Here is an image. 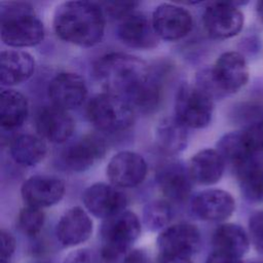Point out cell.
Returning <instances> with one entry per match:
<instances>
[{
  "mask_svg": "<svg viewBox=\"0 0 263 263\" xmlns=\"http://www.w3.org/2000/svg\"><path fill=\"white\" fill-rule=\"evenodd\" d=\"M105 12L114 18L122 20L133 11H135L137 2H106L103 3Z\"/></svg>",
  "mask_w": 263,
  "mask_h": 263,
  "instance_id": "obj_34",
  "label": "cell"
},
{
  "mask_svg": "<svg viewBox=\"0 0 263 263\" xmlns=\"http://www.w3.org/2000/svg\"><path fill=\"white\" fill-rule=\"evenodd\" d=\"M212 245L216 252L241 258L249 250L250 237L239 225L225 223L214 231Z\"/></svg>",
  "mask_w": 263,
  "mask_h": 263,
  "instance_id": "obj_23",
  "label": "cell"
},
{
  "mask_svg": "<svg viewBox=\"0 0 263 263\" xmlns=\"http://www.w3.org/2000/svg\"><path fill=\"white\" fill-rule=\"evenodd\" d=\"M86 96L85 81L76 73L61 72L50 80L48 85L51 104L66 111L79 107Z\"/></svg>",
  "mask_w": 263,
  "mask_h": 263,
  "instance_id": "obj_13",
  "label": "cell"
},
{
  "mask_svg": "<svg viewBox=\"0 0 263 263\" xmlns=\"http://www.w3.org/2000/svg\"><path fill=\"white\" fill-rule=\"evenodd\" d=\"M225 167V161L215 149H203L192 156L188 164V172L193 183L198 185H213L217 183Z\"/></svg>",
  "mask_w": 263,
  "mask_h": 263,
  "instance_id": "obj_22",
  "label": "cell"
},
{
  "mask_svg": "<svg viewBox=\"0 0 263 263\" xmlns=\"http://www.w3.org/2000/svg\"><path fill=\"white\" fill-rule=\"evenodd\" d=\"M155 139L158 147L165 153H179L188 143L187 127L176 116L162 118L156 126Z\"/></svg>",
  "mask_w": 263,
  "mask_h": 263,
  "instance_id": "obj_24",
  "label": "cell"
},
{
  "mask_svg": "<svg viewBox=\"0 0 263 263\" xmlns=\"http://www.w3.org/2000/svg\"><path fill=\"white\" fill-rule=\"evenodd\" d=\"M252 263H263V261H255V262H252Z\"/></svg>",
  "mask_w": 263,
  "mask_h": 263,
  "instance_id": "obj_42",
  "label": "cell"
},
{
  "mask_svg": "<svg viewBox=\"0 0 263 263\" xmlns=\"http://www.w3.org/2000/svg\"><path fill=\"white\" fill-rule=\"evenodd\" d=\"M141 233L138 216L130 211H123L106 220L101 227V259L106 263L132 249Z\"/></svg>",
  "mask_w": 263,
  "mask_h": 263,
  "instance_id": "obj_5",
  "label": "cell"
},
{
  "mask_svg": "<svg viewBox=\"0 0 263 263\" xmlns=\"http://www.w3.org/2000/svg\"><path fill=\"white\" fill-rule=\"evenodd\" d=\"M0 237H1V261H10V258L14 254L15 251V239L13 235L5 230L1 229L0 231Z\"/></svg>",
  "mask_w": 263,
  "mask_h": 263,
  "instance_id": "obj_37",
  "label": "cell"
},
{
  "mask_svg": "<svg viewBox=\"0 0 263 263\" xmlns=\"http://www.w3.org/2000/svg\"><path fill=\"white\" fill-rule=\"evenodd\" d=\"M106 263H151L148 254L140 249H130Z\"/></svg>",
  "mask_w": 263,
  "mask_h": 263,
  "instance_id": "obj_36",
  "label": "cell"
},
{
  "mask_svg": "<svg viewBox=\"0 0 263 263\" xmlns=\"http://www.w3.org/2000/svg\"><path fill=\"white\" fill-rule=\"evenodd\" d=\"M155 179L168 200L183 202L189 197L193 182L188 167H185L182 162L166 161L160 164L156 171Z\"/></svg>",
  "mask_w": 263,
  "mask_h": 263,
  "instance_id": "obj_17",
  "label": "cell"
},
{
  "mask_svg": "<svg viewBox=\"0 0 263 263\" xmlns=\"http://www.w3.org/2000/svg\"><path fill=\"white\" fill-rule=\"evenodd\" d=\"M45 222V215L42 209L26 205L17 216V228L27 236L34 237L42 229Z\"/></svg>",
  "mask_w": 263,
  "mask_h": 263,
  "instance_id": "obj_31",
  "label": "cell"
},
{
  "mask_svg": "<svg viewBox=\"0 0 263 263\" xmlns=\"http://www.w3.org/2000/svg\"><path fill=\"white\" fill-rule=\"evenodd\" d=\"M21 193L27 205L42 209L51 206L63 198L65 184L53 176L36 175L22 184Z\"/></svg>",
  "mask_w": 263,
  "mask_h": 263,
  "instance_id": "obj_15",
  "label": "cell"
},
{
  "mask_svg": "<svg viewBox=\"0 0 263 263\" xmlns=\"http://www.w3.org/2000/svg\"><path fill=\"white\" fill-rule=\"evenodd\" d=\"M1 263H10V261H1Z\"/></svg>",
  "mask_w": 263,
  "mask_h": 263,
  "instance_id": "obj_43",
  "label": "cell"
},
{
  "mask_svg": "<svg viewBox=\"0 0 263 263\" xmlns=\"http://www.w3.org/2000/svg\"><path fill=\"white\" fill-rule=\"evenodd\" d=\"M92 233V221L80 206L69 209L59 220L55 235L63 247H75L86 241Z\"/></svg>",
  "mask_w": 263,
  "mask_h": 263,
  "instance_id": "obj_19",
  "label": "cell"
},
{
  "mask_svg": "<svg viewBox=\"0 0 263 263\" xmlns=\"http://www.w3.org/2000/svg\"><path fill=\"white\" fill-rule=\"evenodd\" d=\"M82 200L90 214L104 220L123 212L127 204L125 193L113 184L107 183H95L87 187Z\"/></svg>",
  "mask_w": 263,
  "mask_h": 263,
  "instance_id": "obj_10",
  "label": "cell"
},
{
  "mask_svg": "<svg viewBox=\"0 0 263 263\" xmlns=\"http://www.w3.org/2000/svg\"><path fill=\"white\" fill-rule=\"evenodd\" d=\"M97 80L107 90L128 100L150 75L147 64L138 57L111 52L101 57L93 66Z\"/></svg>",
  "mask_w": 263,
  "mask_h": 263,
  "instance_id": "obj_2",
  "label": "cell"
},
{
  "mask_svg": "<svg viewBox=\"0 0 263 263\" xmlns=\"http://www.w3.org/2000/svg\"><path fill=\"white\" fill-rule=\"evenodd\" d=\"M53 29L62 40L79 45L99 43L105 32V14L100 4L90 1H67L53 14Z\"/></svg>",
  "mask_w": 263,
  "mask_h": 263,
  "instance_id": "obj_1",
  "label": "cell"
},
{
  "mask_svg": "<svg viewBox=\"0 0 263 263\" xmlns=\"http://www.w3.org/2000/svg\"><path fill=\"white\" fill-rule=\"evenodd\" d=\"M0 35L8 46H34L43 40L44 27L32 5L8 2L0 9Z\"/></svg>",
  "mask_w": 263,
  "mask_h": 263,
  "instance_id": "obj_3",
  "label": "cell"
},
{
  "mask_svg": "<svg viewBox=\"0 0 263 263\" xmlns=\"http://www.w3.org/2000/svg\"><path fill=\"white\" fill-rule=\"evenodd\" d=\"M63 263H103V261L92 250L78 249L70 252Z\"/></svg>",
  "mask_w": 263,
  "mask_h": 263,
  "instance_id": "obj_35",
  "label": "cell"
},
{
  "mask_svg": "<svg viewBox=\"0 0 263 263\" xmlns=\"http://www.w3.org/2000/svg\"><path fill=\"white\" fill-rule=\"evenodd\" d=\"M205 263H242L240 258L213 251L206 258Z\"/></svg>",
  "mask_w": 263,
  "mask_h": 263,
  "instance_id": "obj_38",
  "label": "cell"
},
{
  "mask_svg": "<svg viewBox=\"0 0 263 263\" xmlns=\"http://www.w3.org/2000/svg\"><path fill=\"white\" fill-rule=\"evenodd\" d=\"M213 98L197 85L183 84L175 102L176 117L188 128H203L211 122Z\"/></svg>",
  "mask_w": 263,
  "mask_h": 263,
  "instance_id": "obj_6",
  "label": "cell"
},
{
  "mask_svg": "<svg viewBox=\"0 0 263 263\" xmlns=\"http://www.w3.org/2000/svg\"><path fill=\"white\" fill-rule=\"evenodd\" d=\"M204 29L215 39L236 36L243 27V14L236 3H210L202 14Z\"/></svg>",
  "mask_w": 263,
  "mask_h": 263,
  "instance_id": "obj_8",
  "label": "cell"
},
{
  "mask_svg": "<svg viewBox=\"0 0 263 263\" xmlns=\"http://www.w3.org/2000/svg\"><path fill=\"white\" fill-rule=\"evenodd\" d=\"M234 172L245 198L252 202H263V164L254 156Z\"/></svg>",
  "mask_w": 263,
  "mask_h": 263,
  "instance_id": "obj_26",
  "label": "cell"
},
{
  "mask_svg": "<svg viewBox=\"0 0 263 263\" xmlns=\"http://www.w3.org/2000/svg\"><path fill=\"white\" fill-rule=\"evenodd\" d=\"M118 37L125 45L138 49H150L157 45V36L152 21L146 14L133 11L118 26Z\"/></svg>",
  "mask_w": 263,
  "mask_h": 263,
  "instance_id": "obj_18",
  "label": "cell"
},
{
  "mask_svg": "<svg viewBox=\"0 0 263 263\" xmlns=\"http://www.w3.org/2000/svg\"><path fill=\"white\" fill-rule=\"evenodd\" d=\"M217 151L234 171L255 156L249 150L242 132H230L224 135L217 144Z\"/></svg>",
  "mask_w": 263,
  "mask_h": 263,
  "instance_id": "obj_28",
  "label": "cell"
},
{
  "mask_svg": "<svg viewBox=\"0 0 263 263\" xmlns=\"http://www.w3.org/2000/svg\"><path fill=\"white\" fill-rule=\"evenodd\" d=\"M75 123L70 114L53 105L42 108L36 118V128L42 139L64 143L73 134Z\"/></svg>",
  "mask_w": 263,
  "mask_h": 263,
  "instance_id": "obj_20",
  "label": "cell"
},
{
  "mask_svg": "<svg viewBox=\"0 0 263 263\" xmlns=\"http://www.w3.org/2000/svg\"><path fill=\"white\" fill-rule=\"evenodd\" d=\"M151 21L157 36L167 41L185 37L193 25L191 13L186 8L172 3L158 5L153 11Z\"/></svg>",
  "mask_w": 263,
  "mask_h": 263,
  "instance_id": "obj_11",
  "label": "cell"
},
{
  "mask_svg": "<svg viewBox=\"0 0 263 263\" xmlns=\"http://www.w3.org/2000/svg\"><path fill=\"white\" fill-rule=\"evenodd\" d=\"M29 105L26 97L14 89H4L0 93V123L3 128L14 129L27 118Z\"/></svg>",
  "mask_w": 263,
  "mask_h": 263,
  "instance_id": "obj_25",
  "label": "cell"
},
{
  "mask_svg": "<svg viewBox=\"0 0 263 263\" xmlns=\"http://www.w3.org/2000/svg\"><path fill=\"white\" fill-rule=\"evenodd\" d=\"M161 100V85L159 79L150 72L149 77L141 87L127 100L132 106L143 112H151L159 105Z\"/></svg>",
  "mask_w": 263,
  "mask_h": 263,
  "instance_id": "obj_29",
  "label": "cell"
},
{
  "mask_svg": "<svg viewBox=\"0 0 263 263\" xmlns=\"http://www.w3.org/2000/svg\"><path fill=\"white\" fill-rule=\"evenodd\" d=\"M86 114L89 121L100 130L117 133L127 129L135 120L132 104L123 97L102 92L88 102Z\"/></svg>",
  "mask_w": 263,
  "mask_h": 263,
  "instance_id": "obj_4",
  "label": "cell"
},
{
  "mask_svg": "<svg viewBox=\"0 0 263 263\" xmlns=\"http://www.w3.org/2000/svg\"><path fill=\"white\" fill-rule=\"evenodd\" d=\"M156 243L160 255L190 258L199 251L201 236L195 225L183 222L161 230Z\"/></svg>",
  "mask_w": 263,
  "mask_h": 263,
  "instance_id": "obj_9",
  "label": "cell"
},
{
  "mask_svg": "<svg viewBox=\"0 0 263 263\" xmlns=\"http://www.w3.org/2000/svg\"><path fill=\"white\" fill-rule=\"evenodd\" d=\"M191 209L203 221L220 222L228 219L235 209L232 195L222 189H208L194 196Z\"/></svg>",
  "mask_w": 263,
  "mask_h": 263,
  "instance_id": "obj_16",
  "label": "cell"
},
{
  "mask_svg": "<svg viewBox=\"0 0 263 263\" xmlns=\"http://www.w3.org/2000/svg\"><path fill=\"white\" fill-rule=\"evenodd\" d=\"M173 218V210L171 204L165 200H153L147 203L143 212V220L145 226L156 231L166 228V225Z\"/></svg>",
  "mask_w": 263,
  "mask_h": 263,
  "instance_id": "obj_30",
  "label": "cell"
},
{
  "mask_svg": "<svg viewBox=\"0 0 263 263\" xmlns=\"http://www.w3.org/2000/svg\"><path fill=\"white\" fill-rule=\"evenodd\" d=\"M212 79L220 93H234L249 80V68L242 54L236 51L222 53L210 69Z\"/></svg>",
  "mask_w": 263,
  "mask_h": 263,
  "instance_id": "obj_7",
  "label": "cell"
},
{
  "mask_svg": "<svg viewBox=\"0 0 263 263\" xmlns=\"http://www.w3.org/2000/svg\"><path fill=\"white\" fill-rule=\"evenodd\" d=\"M10 154L15 162L32 166L44 158L46 144L39 136L31 134L20 135L10 143Z\"/></svg>",
  "mask_w": 263,
  "mask_h": 263,
  "instance_id": "obj_27",
  "label": "cell"
},
{
  "mask_svg": "<svg viewBox=\"0 0 263 263\" xmlns=\"http://www.w3.org/2000/svg\"><path fill=\"white\" fill-rule=\"evenodd\" d=\"M30 263H52V262L48 261V260H44V259H38V260H34Z\"/></svg>",
  "mask_w": 263,
  "mask_h": 263,
  "instance_id": "obj_41",
  "label": "cell"
},
{
  "mask_svg": "<svg viewBox=\"0 0 263 263\" xmlns=\"http://www.w3.org/2000/svg\"><path fill=\"white\" fill-rule=\"evenodd\" d=\"M156 263H192L190 258L181 256H171V255H160L158 256Z\"/></svg>",
  "mask_w": 263,
  "mask_h": 263,
  "instance_id": "obj_39",
  "label": "cell"
},
{
  "mask_svg": "<svg viewBox=\"0 0 263 263\" xmlns=\"http://www.w3.org/2000/svg\"><path fill=\"white\" fill-rule=\"evenodd\" d=\"M34 58L20 49H5L0 53V81L11 86L28 80L34 73Z\"/></svg>",
  "mask_w": 263,
  "mask_h": 263,
  "instance_id": "obj_21",
  "label": "cell"
},
{
  "mask_svg": "<svg viewBox=\"0 0 263 263\" xmlns=\"http://www.w3.org/2000/svg\"><path fill=\"white\" fill-rule=\"evenodd\" d=\"M106 152L105 142L98 136H84L68 145L61 154L62 163L72 172H83L92 166Z\"/></svg>",
  "mask_w": 263,
  "mask_h": 263,
  "instance_id": "obj_14",
  "label": "cell"
},
{
  "mask_svg": "<svg viewBox=\"0 0 263 263\" xmlns=\"http://www.w3.org/2000/svg\"><path fill=\"white\" fill-rule=\"evenodd\" d=\"M256 11H257V14H258L259 18L263 22V0L258 1L256 3Z\"/></svg>",
  "mask_w": 263,
  "mask_h": 263,
  "instance_id": "obj_40",
  "label": "cell"
},
{
  "mask_svg": "<svg viewBox=\"0 0 263 263\" xmlns=\"http://www.w3.org/2000/svg\"><path fill=\"white\" fill-rule=\"evenodd\" d=\"M249 233L255 249L263 253V211H258L250 217Z\"/></svg>",
  "mask_w": 263,
  "mask_h": 263,
  "instance_id": "obj_33",
  "label": "cell"
},
{
  "mask_svg": "<svg viewBox=\"0 0 263 263\" xmlns=\"http://www.w3.org/2000/svg\"><path fill=\"white\" fill-rule=\"evenodd\" d=\"M242 136L249 150L254 155L263 151V120L251 123L242 132Z\"/></svg>",
  "mask_w": 263,
  "mask_h": 263,
  "instance_id": "obj_32",
  "label": "cell"
},
{
  "mask_svg": "<svg viewBox=\"0 0 263 263\" xmlns=\"http://www.w3.org/2000/svg\"><path fill=\"white\" fill-rule=\"evenodd\" d=\"M147 170L143 156L133 151H121L110 159L106 172L111 184L118 188H129L144 181Z\"/></svg>",
  "mask_w": 263,
  "mask_h": 263,
  "instance_id": "obj_12",
  "label": "cell"
}]
</instances>
